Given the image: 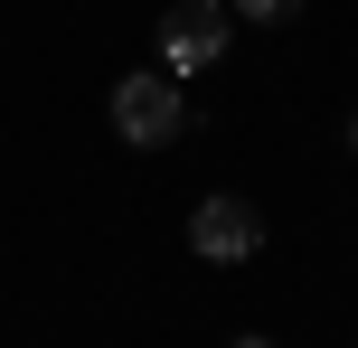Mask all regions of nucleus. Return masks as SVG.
<instances>
[{"label": "nucleus", "mask_w": 358, "mask_h": 348, "mask_svg": "<svg viewBox=\"0 0 358 348\" xmlns=\"http://www.w3.org/2000/svg\"><path fill=\"white\" fill-rule=\"evenodd\" d=\"M113 132H123V151H170L179 132H189V94H179V75H113Z\"/></svg>", "instance_id": "1"}, {"label": "nucleus", "mask_w": 358, "mask_h": 348, "mask_svg": "<svg viewBox=\"0 0 358 348\" xmlns=\"http://www.w3.org/2000/svg\"><path fill=\"white\" fill-rule=\"evenodd\" d=\"M255 245H264L255 198H198V207H189V255H198V264H245Z\"/></svg>", "instance_id": "2"}, {"label": "nucleus", "mask_w": 358, "mask_h": 348, "mask_svg": "<svg viewBox=\"0 0 358 348\" xmlns=\"http://www.w3.org/2000/svg\"><path fill=\"white\" fill-rule=\"evenodd\" d=\"M217 56H227V0H179L170 29H161V66L198 75V66H217Z\"/></svg>", "instance_id": "3"}, {"label": "nucleus", "mask_w": 358, "mask_h": 348, "mask_svg": "<svg viewBox=\"0 0 358 348\" xmlns=\"http://www.w3.org/2000/svg\"><path fill=\"white\" fill-rule=\"evenodd\" d=\"M302 0H227V19H255V29H283Z\"/></svg>", "instance_id": "4"}, {"label": "nucleus", "mask_w": 358, "mask_h": 348, "mask_svg": "<svg viewBox=\"0 0 358 348\" xmlns=\"http://www.w3.org/2000/svg\"><path fill=\"white\" fill-rule=\"evenodd\" d=\"M349 151H358V113H349Z\"/></svg>", "instance_id": "5"}, {"label": "nucleus", "mask_w": 358, "mask_h": 348, "mask_svg": "<svg viewBox=\"0 0 358 348\" xmlns=\"http://www.w3.org/2000/svg\"><path fill=\"white\" fill-rule=\"evenodd\" d=\"M236 348H273V339H236Z\"/></svg>", "instance_id": "6"}]
</instances>
